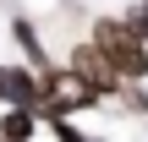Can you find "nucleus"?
Returning a JSON list of instances; mask_svg holds the SVG:
<instances>
[{"mask_svg": "<svg viewBox=\"0 0 148 142\" xmlns=\"http://www.w3.org/2000/svg\"><path fill=\"white\" fill-rule=\"evenodd\" d=\"M66 77H71V82H77L88 99H110V93H121V88H126V82L110 71V60H104L93 44H77V49H71V71H66Z\"/></svg>", "mask_w": 148, "mask_h": 142, "instance_id": "2", "label": "nucleus"}, {"mask_svg": "<svg viewBox=\"0 0 148 142\" xmlns=\"http://www.w3.org/2000/svg\"><path fill=\"white\" fill-rule=\"evenodd\" d=\"M126 22H132V33H137V38L148 44V0L137 5V11H132V16H126Z\"/></svg>", "mask_w": 148, "mask_h": 142, "instance_id": "7", "label": "nucleus"}, {"mask_svg": "<svg viewBox=\"0 0 148 142\" xmlns=\"http://www.w3.org/2000/svg\"><path fill=\"white\" fill-rule=\"evenodd\" d=\"M49 126H55V137H60V142H88V137H82V126H77V120H66V115H55Z\"/></svg>", "mask_w": 148, "mask_h": 142, "instance_id": "6", "label": "nucleus"}, {"mask_svg": "<svg viewBox=\"0 0 148 142\" xmlns=\"http://www.w3.org/2000/svg\"><path fill=\"white\" fill-rule=\"evenodd\" d=\"M33 131H38L33 109H5L0 115V142H33Z\"/></svg>", "mask_w": 148, "mask_h": 142, "instance_id": "5", "label": "nucleus"}, {"mask_svg": "<svg viewBox=\"0 0 148 142\" xmlns=\"http://www.w3.org/2000/svg\"><path fill=\"white\" fill-rule=\"evenodd\" d=\"M88 142H104V137H88Z\"/></svg>", "mask_w": 148, "mask_h": 142, "instance_id": "8", "label": "nucleus"}, {"mask_svg": "<svg viewBox=\"0 0 148 142\" xmlns=\"http://www.w3.org/2000/svg\"><path fill=\"white\" fill-rule=\"evenodd\" d=\"M93 49L110 60V71H115L121 82H143L148 77V44L132 33V22L99 16V22H93Z\"/></svg>", "mask_w": 148, "mask_h": 142, "instance_id": "1", "label": "nucleus"}, {"mask_svg": "<svg viewBox=\"0 0 148 142\" xmlns=\"http://www.w3.org/2000/svg\"><path fill=\"white\" fill-rule=\"evenodd\" d=\"M11 38H16V49L27 55V66H33V71H49V55H44V44H38V33H33V22H27V16H16V22H11Z\"/></svg>", "mask_w": 148, "mask_h": 142, "instance_id": "4", "label": "nucleus"}, {"mask_svg": "<svg viewBox=\"0 0 148 142\" xmlns=\"http://www.w3.org/2000/svg\"><path fill=\"white\" fill-rule=\"evenodd\" d=\"M0 99L11 109H38V99H44L38 71L33 66H0Z\"/></svg>", "mask_w": 148, "mask_h": 142, "instance_id": "3", "label": "nucleus"}]
</instances>
